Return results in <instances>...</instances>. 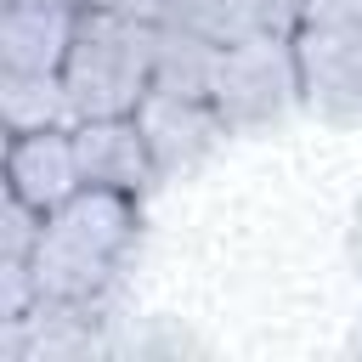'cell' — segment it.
<instances>
[{
	"mask_svg": "<svg viewBox=\"0 0 362 362\" xmlns=\"http://www.w3.org/2000/svg\"><path fill=\"white\" fill-rule=\"evenodd\" d=\"M79 6H107V11H130V17L164 23V0H79Z\"/></svg>",
	"mask_w": 362,
	"mask_h": 362,
	"instance_id": "15",
	"label": "cell"
},
{
	"mask_svg": "<svg viewBox=\"0 0 362 362\" xmlns=\"http://www.w3.org/2000/svg\"><path fill=\"white\" fill-rule=\"evenodd\" d=\"M345 255H351V272L362 277V204L351 209V226H345Z\"/></svg>",
	"mask_w": 362,
	"mask_h": 362,
	"instance_id": "16",
	"label": "cell"
},
{
	"mask_svg": "<svg viewBox=\"0 0 362 362\" xmlns=\"http://www.w3.org/2000/svg\"><path fill=\"white\" fill-rule=\"evenodd\" d=\"M141 243V198L79 187L68 204L45 215L34 277L40 300H74V305H113L130 260Z\"/></svg>",
	"mask_w": 362,
	"mask_h": 362,
	"instance_id": "1",
	"label": "cell"
},
{
	"mask_svg": "<svg viewBox=\"0 0 362 362\" xmlns=\"http://www.w3.org/2000/svg\"><path fill=\"white\" fill-rule=\"evenodd\" d=\"M40 232H45V209H34V204H23V198L6 192V209H0V260H34Z\"/></svg>",
	"mask_w": 362,
	"mask_h": 362,
	"instance_id": "12",
	"label": "cell"
},
{
	"mask_svg": "<svg viewBox=\"0 0 362 362\" xmlns=\"http://www.w3.org/2000/svg\"><path fill=\"white\" fill-rule=\"evenodd\" d=\"M74 147H79L85 187L147 198L164 181L158 164H153V147H147V136L136 124V113H124V119H79L74 124Z\"/></svg>",
	"mask_w": 362,
	"mask_h": 362,
	"instance_id": "8",
	"label": "cell"
},
{
	"mask_svg": "<svg viewBox=\"0 0 362 362\" xmlns=\"http://www.w3.org/2000/svg\"><path fill=\"white\" fill-rule=\"evenodd\" d=\"M209 102L221 107L232 136H255L283 124L288 113H300V57H294V34H243L232 45H221L215 57V79H209Z\"/></svg>",
	"mask_w": 362,
	"mask_h": 362,
	"instance_id": "3",
	"label": "cell"
},
{
	"mask_svg": "<svg viewBox=\"0 0 362 362\" xmlns=\"http://www.w3.org/2000/svg\"><path fill=\"white\" fill-rule=\"evenodd\" d=\"M164 23H181L215 45H232L243 34H260L255 0H164Z\"/></svg>",
	"mask_w": 362,
	"mask_h": 362,
	"instance_id": "11",
	"label": "cell"
},
{
	"mask_svg": "<svg viewBox=\"0 0 362 362\" xmlns=\"http://www.w3.org/2000/svg\"><path fill=\"white\" fill-rule=\"evenodd\" d=\"M300 6H305V0H255L260 28H272V34H294V28H300Z\"/></svg>",
	"mask_w": 362,
	"mask_h": 362,
	"instance_id": "14",
	"label": "cell"
},
{
	"mask_svg": "<svg viewBox=\"0 0 362 362\" xmlns=\"http://www.w3.org/2000/svg\"><path fill=\"white\" fill-rule=\"evenodd\" d=\"M79 17V0H0V68L62 74Z\"/></svg>",
	"mask_w": 362,
	"mask_h": 362,
	"instance_id": "7",
	"label": "cell"
},
{
	"mask_svg": "<svg viewBox=\"0 0 362 362\" xmlns=\"http://www.w3.org/2000/svg\"><path fill=\"white\" fill-rule=\"evenodd\" d=\"M136 124L153 147V164L164 181H181L192 170H204L226 141V119L209 96H175V90H147V102L136 107Z\"/></svg>",
	"mask_w": 362,
	"mask_h": 362,
	"instance_id": "5",
	"label": "cell"
},
{
	"mask_svg": "<svg viewBox=\"0 0 362 362\" xmlns=\"http://www.w3.org/2000/svg\"><path fill=\"white\" fill-rule=\"evenodd\" d=\"M334 23H362V0H305L300 28H334Z\"/></svg>",
	"mask_w": 362,
	"mask_h": 362,
	"instance_id": "13",
	"label": "cell"
},
{
	"mask_svg": "<svg viewBox=\"0 0 362 362\" xmlns=\"http://www.w3.org/2000/svg\"><path fill=\"white\" fill-rule=\"evenodd\" d=\"M0 124H6V136L74 124L62 74H17V68H0Z\"/></svg>",
	"mask_w": 362,
	"mask_h": 362,
	"instance_id": "9",
	"label": "cell"
},
{
	"mask_svg": "<svg viewBox=\"0 0 362 362\" xmlns=\"http://www.w3.org/2000/svg\"><path fill=\"white\" fill-rule=\"evenodd\" d=\"M351 351H356V356H362V322H356V334H351Z\"/></svg>",
	"mask_w": 362,
	"mask_h": 362,
	"instance_id": "17",
	"label": "cell"
},
{
	"mask_svg": "<svg viewBox=\"0 0 362 362\" xmlns=\"http://www.w3.org/2000/svg\"><path fill=\"white\" fill-rule=\"evenodd\" d=\"M215 57L221 45L181 28V23H158V57H153V90H175V96H209L215 79Z\"/></svg>",
	"mask_w": 362,
	"mask_h": 362,
	"instance_id": "10",
	"label": "cell"
},
{
	"mask_svg": "<svg viewBox=\"0 0 362 362\" xmlns=\"http://www.w3.org/2000/svg\"><path fill=\"white\" fill-rule=\"evenodd\" d=\"M300 102L322 124H362V23L294 28Z\"/></svg>",
	"mask_w": 362,
	"mask_h": 362,
	"instance_id": "4",
	"label": "cell"
},
{
	"mask_svg": "<svg viewBox=\"0 0 362 362\" xmlns=\"http://www.w3.org/2000/svg\"><path fill=\"white\" fill-rule=\"evenodd\" d=\"M85 187L79 170V147H74V124H51V130H28V136H6V192L34 204V209H57Z\"/></svg>",
	"mask_w": 362,
	"mask_h": 362,
	"instance_id": "6",
	"label": "cell"
},
{
	"mask_svg": "<svg viewBox=\"0 0 362 362\" xmlns=\"http://www.w3.org/2000/svg\"><path fill=\"white\" fill-rule=\"evenodd\" d=\"M153 57H158V23L85 6L79 34L62 62V90L79 119H124L147 102L153 90Z\"/></svg>",
	"mask_w": 362,
	"mask_h": 362,
	"instance_id": "2",
	"label": "cell"
}]
</instances>
